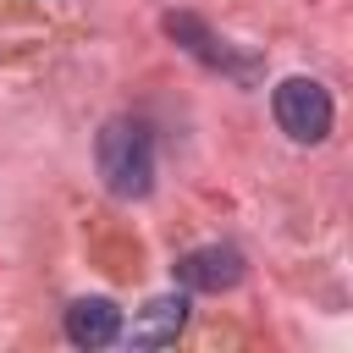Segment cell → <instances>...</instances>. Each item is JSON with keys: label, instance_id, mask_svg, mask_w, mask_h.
<instances>
[{"label": "cell", "instance_id": "6da1fadb", "mask_svg": "<svg viewBox=\"0 0 353 353\" xmlns=\"http://www.w3.org/2000/svg\"><path fill=\"white\" fill-rule=\"evenodd\" d=\"M94 160H99V182L116 199H143L154 188V138H149L143 121H127V116L105 121Z\"/></svg>", "mask_w": 353, "mask_h": 353}, {"label": "cell", "instance_id": "7a4b0ae2", "mask_svg": "<svg viewBox=\"0 0 353 353\" xmlns=\"http://www.w3.org/2000/svg\"><path fill=\"white\" fill-rule=\"evenodd\" d=\"M270 110H276V127H281L292 143H320V138L331 132V94H325L314 77H287V83H276Z\"/></svg>", "mask_w": 353, "mask_h": 353}, {"label": "cell", "instance_id": "3957f363", "mask_svg": "<svg viewBox=\"0 0 353 353\" xmlns=\"http://www.w3.org/2000/svg\"><path fill=\"white\" fill-rule=\"evenodd\" d=\"M171 270L188 292H226V287L243 281V254L226 248V243H204V248H188Z\"/></svg>", "mask_w": 353, "mask_h": 353}, {"label": "cell", "instance_id": "277c9868", "mask_svg": "<svg viewBox=\"0 0 353 353\" xmlns=\"http://www.w3.org/2000/svg\"><path fill=\"white\" fill-rule=\"evenodd\" d=\"M121 336V309L110 298H77L66 309V342L77 347H110Z\"/></svg>", "mask_w": 353, "mask_h": 353}, {"label": "cell", "instance_id": "5b68a950", "mask_svg": "<svg viewBox=\"0 0 353 353\" xmlns=\"http://www.w3.org/2000/svg\"><path fill=\"white\" fill-rule=\"evenodd\" d=\"M182 325H188V298L182 292H165V298H149L143 309H138V320H132V347H165V342H176L182 336Z\"/></svg>", "mask_w": 353, "mask_h": 353}]
</instances>
